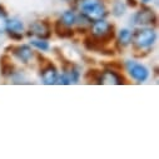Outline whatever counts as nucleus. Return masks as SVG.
<instances>
[{
  "instance_id": "1",
  "label": "nucleus",
  "mask_w": 159,
  "mask_h": 159,
  "mask_svg": "<svg viewBox=\"0 0 159 159\" xmlns=\"http://www.w3.org/2000/svg\"><path fill=\"white\" fill-rule=\"evenodd\" d=\"M92 34L95 39L103 44L109 43V40L114 38V31H113V25L105 21L104 19L94 21L92 25Z\"/></svg>"
},
{
  "instance_id": "2",
  "label": "nucleus",
  "mask_w": 159,
  "mask_h": 159,
  "mask_svg": "<svg viewBox=\"0 0 159 159\" xmlns=\"http://www.w3.org/2000/svg\"><path fill=\"white\" fill-rule=\"evenodd\" d=\"M155 38H157V35L153 29L144 28V29L137 30L135 34L132 35V42L139 49H148L154 44Z\"/></svg>"
},
{
  "instance_id": "3",
  "label": "nucleus",
  "mask_w": 159,
  "mask_h": 159,
  "mask_svg": "<svg viewBox=\"0 0 159 159\" xmlns=\"http://www.w3.org/2000/svg\"><path fill=\"white\" fill-rule=\"evenodd\" d=\"M80 10H82V15H84L92 23L104 19L107 16V14H108L103 3L95 4V5H92V7H88V8H83Z\"/></svg>"
},
{
  "instance_id": "4",
  "label": "nucleus",
  "mask_w": 159,
  "mask_h": 159,
  "mask_svg": "<svg viewBox=\"0 0 159 159\" xmlns=\"http://www.w3.org/2000/svg\"><path fill=\"white\" fill-rule=\"evenodd\" d=\"M155 21H157V16L154 11L148 8H144L137 11L133 16V23L134 25H138V26H149L155 24Z\"/></svg>"
},
{
  "instance_id": "5",
  "label": "nucleus",
  "mask_w": 159,
  "mask_h": 159,
  "mask_svg": "<svg viewBox=\"0 0 159 159\" xmlns=\"http://www.w3.org/2000/svg\"><path fill=\"white\" fill-rule=\"evenodd\" d=\"M127 69L130 74V76L133 79H135L137 82L142 83V82H145L148 76H149V71L148 69L142 65V64H138L135 61H132V60H128L127 61Z\"/></svg>"
},
{
  "instance_id": "6",
  "label": "nucleus",
  "mask_w": 159,
  "mask_h": 159,
  "mask_svg": "<svg viewBox=\"0 0 159 159\" xmlns=\"http://www.w3.org/2000/svg\"><path fill=\"white\" fill-rule=\"evenodd\" d=\"M29 35H35L39 39H48L52 35L50 25L44 20H36L30 25Z\"/></svg>"
},
{
  "instance_id": "7",
  "label": "nucleus",
  "mask_w": 159,
  "mask_h": 159,
  "mask_svg": "<svg viewBox=\"0 0 159 159\" xmlns=\"http://www.w3.org/2000/svg\"><path fill=\"white\" fill-rule=\"evenodd\" d=\"M79 76H80L79 69L76 66L70 65L68 69L64 70L61 75H58L57 84H75L79 80Z\"/></svg>"
},
{
  "instance_id": "8",
  "label": "nucleus",
  "mask_w": 159,
  "mask_h": 159,
  "mask_svg": "<svg viewBox=\"0 0 159 159\" xmlns=\"http://www.w3.org/2000/svg\"><path fill=\"white\" fill-rule=\"evenodd\" d=\"M98 83L99 84H116V85H119V84L124 83V79L115 70H105V71L100 73Z\"/></svg>"
},
{
  "instance_id": "9",
  "label": "nucleus",
  "mask_w": 159,
  "mask_h": 159,
  "mask_svg": "<svg viewBox=\"0 0 159 159\" xmlns=\"http://www.w3.org/2000/svg\"><path fill=\"white\" fill-rule=\"evenodd\" d=\"M58 71L57 69L52 65V64H48L45 68H43L42 70V79H43V83L47 84V85H53V84H57V80H58Z\"/></svg>"
},
{
  "instance_id": "10",
  "label": "nucleus",
  "mask_w": 159,
  "mask_h": 159,
  "mask_svg": "<svg viewBox=\"0 0 159 159\" xmlns=\"http://www.w3.org/2000/svg\"><path fill=\"white\" fill-rule=\"evenodd\" d=\"M7 30L9 31L10 36L14 39H21L23 38V30H24V25L20 20L18 19H11L8 20V25H7Z\"/></svg>"
},
{
  "instance_id": "11",
  "label": "nucleus",
  "mask_w": 159,
  "mask_h": 159,
  "mask_svg": "<svg viewBox=\"0 0 159 159\" xmlns=\"http://www.w3.org/2000/svg\"><path fill=\"white\" fill-rule=\"evenodd\" d=\"M14 52V55L19 59V60H21L23 63H29L30 60H31V58H33V50H31V48L29 47V45H19V47H16V48H14L13 49Z\"/></svg>"
},
{
  "instance_id": "12",
  "label": "nucleus",
  "mask_w": 159,
  "mask_h": 159,
  "mask_svg": "<svg viewBox=\"0 0 159 159\" xmlns=\"http://www.w3.org/2000/svg\"><path fill=\"white\" fill-rule=\"evenodd\" d=\"M132 43V31L128 29H122L119 31L118 36V44L120 47H127Z\"/></svg>"
},
{
  "instance_id": "13",
  "label": "nucleus",
  "mask_w": 159,
  "mask_h": 159,
  "mask_svg": "<svg viewBox=\"0 0 159 159\" xmlns=\"http://www.w3.org/2000/svg\"><path fill=\"white\" fill-rule=\"evenodd\" d=\"M55 30H57V34L59 36H61V38H70V36H73V30L70 29V26L64 25L63 23H60V20L57 23Z\"/></svg>"
},
{
  "instance_id": "14",
  "label": "nucleus",
  "mask_w": 159,
  "mask_h": 159,
  "mask_svg": "<svg viewBox=\"0 0 159 159\" xmlns=\"http://www.w3.org/2000/svg\"><path fill=\"white\" fill-rule=\"evenodd\" d=\"M75 21H76V15H75L74 11H71V10L65 11V13L61 15V18H60V23H63V24L66 25V26L74 25Z\"/></svg>"
},
{
  "instance_id": "15",
  "label": "nucleus",
  "mask_w": 159,
  "mask_h": 159,
  "mask_svg": "<svg viewBox=\"0 0 159 159\" xmlns=\"http://www.w3.org/2000/svg\"><path fill=\"white\" fill-rule=\"evenodd\" d=\"M125 13V4L120 0H116L113 5V14L115 16H122Z\"/></svg>"
},
{
  "instance_id": "16",
  "label": "nucleus",
  "mask_w": 159,
  "mask_h": 159,
  "mask_svg": "<svg viewBox=\"0 0 159 159\" xmlns=\"http://www.w3.org/2000/svg\"><path fill=\"white\" fill-rule=\"evenodd\" d=\"M30 43H31L33 47L38 48L39 50H42V52H45V50L49 49V44H48V42H45V39H39V38L38 39H33Z\"/></svg>"
},
{
  "instance_id": "17",
  "label": "nucleus",
  "mask_w": 159,
  "mask_h": 159,
  "mask_svg": "<svg viewBox=\"0 0 159 159\" xmlns=\"http://www.w3.org/2000/svg\"><path fill=\"white\" fill-rule=\"evenodd\" d=\"M2 73L5 76L11 75L13 74V65H11V63L4 61V59H3V61H2Z\"/></svg>"
},
{
  "instance_id": "18",
  "label": "nucleus",
  "mask_w": 159,
  "mask_h": 159,
  "mask_svg": "<svg viewBox=\"0 0 159 159\" xmlns=\"http://www.w3.org/2000/svg\"><path fill=\"white\" fill-rule=\"evenodd\" d=\"M7 25H8V18L3 11L0 13V33H4L7 30Z\"/></svg>"
},
{
  "instance_id": "19",
  "label": "nucleus",
  "mask_w": 159,
  "mask_h": 159,
  "mask_svg": "<svg viewBox=\"0 0 159 159\" xmlns=\"http://www.w3.org/2000/svg\"><path fill=\"white\" fill-rule=\"evenodd\" d=\"M99 3H103V0H80V9L88 8V7L99 4Z\"/></svg>"
},
{
  "instance_id": "20",
  "label": "nucleus",
  "mask_w": 159,
  "mask_h": 159,
  "mask_svg": "<svg viewBox=\"0 0 159 159\" xmlns=\"http://www.w3.org/2000/svg\"><path fill=\"white\" fill-rule=\"evenodd\" d=\"M128 5L129 7H137V2H135V0H128Z\"/></svg>"
},
{
  "instance_id": "21",
  "label": "nucleus",
  "mask_w": 159,
  "mask_h": 159,
  "mask_svg": "<svg viewBox=\"0 0 159 159\" xmlns=\"http://www.w3.org/2000/svg\"><path fill=\"white\" fill-rule=\"evenodd\" d=\"M150 2H152V0H142V3H145V4L147 3H150Z\"/></svg>"
},
{
  "instance_id": "22",
  "label": "nucleus",
  "mask_w": 159,
  "mask_h": 159,
  "mask_svg": "<svg viewBox=\"0 0 159 159\" xmlns=\"http://www.w3.org/2000/svg\"><path fill=\"white\" fill-rule=\"evenodd\" d=\"M0 13H3V8L2 7H0Z\"/></svg>"
}]
</instances>
